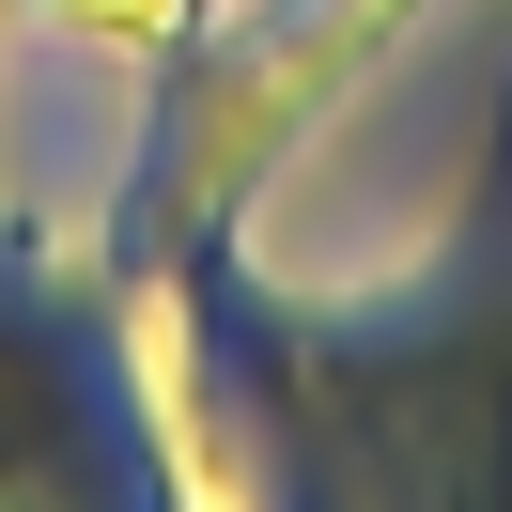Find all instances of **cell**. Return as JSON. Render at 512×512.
Wrapping results in <instances>:
<instances>
[{"label": "cell", "instance_id": "1", "mask_svg": "<svg viewBox=\"0 0 512 512\" xmlns=\"http://www.w3.org/2000/svg\"><path fill=\"white\" fill-rule=\"evenodd\" d=\"M373 388H404L419 419H450L435 466L512 481V94H497V187H481V233L450 249L435 295L373 311Z\"/></svg>", "mask_w": 512, "mask_h": 512}]
</instances>
